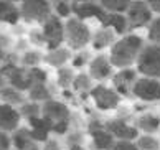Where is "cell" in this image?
I'll return each mask as SVG.
<instances>
[{
    "label": "cell",
    "instance_id": "1",
    "mask_svg": "<svg viewBox=\"0 0 160 150\" xmlns=\"http://www.w3.org/2000/svg\"><path fill=\"white\" fill-rule=\"evenodd\" d=\"M142 48H144V41L137 35H127V37L121 38L116 41L111 48L109 59L112 66H117L121 69H127L135 59L139 58Z\"/></svg>",
    "mask_w": 160,
    "mask_h": 150
},
{
    "label": "cell",
    "instance_id": "2",
    "mask_svg": "<svg viewBox=\"0 0 160 150\" xmlns=\"http://www.w3.org/2000/svg\"><path fill=\"white\" fill-rule=\"evenodd\" d=\"M41 114H43L41 117L50 127V130L56 132V134H64L69 127V111L63 102L51 99L46 101L41 107Z\"/></svg>",
    "mask_w": 160,
    "mask_h": 150
},
{
    "label": "cell",
    "instance_id": "3",
    "mask_svg": "<svg viewBox=\"0 0 160 150\" xmlns=\"http://www.w3.org/2000/svg\"><path fill=\"white\" fill-rule=\"evenodd\" d=\"M137 69L145 78H160V46L147 45L137 58Z\"/></svg>",
    "mask_w": 160,
    "mask_h": 150
},
{
    "label": "cell",
    "instance_id": "4",
    "mask_svg": "<svg viewBox=\"0 0 160 150\" xmlns=\"http://www.w3.org/2000/svg\"><path fill=\"white\" fill-rule=\"evenodd\" d=\"M64 40L68 41V45L73 50H81L91 40L89 28L79 18H69L64 23Z\"/></svg>",
    "mask_w": 160,
    "mask_h": 150
},
{
    "label": "cell",
    "instance_id": "5",
    "mask_svg": "<svg viewBox=\"0 0 160 150\" xmlns=\"http://www.w3.org/2000/svg\"><path fill=\"white\" fill-rule=\"evenodd\" d=\"M3 76L7 78V81L10 82L12 88H15L17 91H30L33 88V81L30 76V69L25 68H17L15 64H5L2 68Z\"/></svg>",
    "mask_w": 160,
    "mask_h": 150
},
{
    "label": "cell",
    "instance_id": "6",
    "mask_svg": "<svg viewBox=\"0 0 160 150\" xmlns=\"http://www.w3.org/2000/svg\"><path fill=\"white\" fill-rule=\"evenodd\" d=\"M20 13L27 22L35 20L45 23L51 17V5L45 0H28V2H22Z\"/></svg>",
    "mask_w": 160,
    "mask_h": 150
},
{
    "label": "cell",
    "instance_id": "7",
    "mask_svg": "<svg viewBox=\"0 0 160 150\" xmlns=\"http://www.w3.org/2000/svg\"><path fill=\"white\" fill-rule=\"evenodd\" d=\"M43 37H45V43L48 45L50 51L60 48V45L64 40V25L58 17H50L48 20L43 23Z\"/></svg>",
    "mask_w": 160,
    "mask_h": 150
},
{
    "label": "cell",
    "instance_id": "8",
    "mask_svg": "<svg viewBox=\"0 0 160 150\" xmlns=\"http://www.w3.org/2000/svg\"><path fill=\"white\" fill-rule=\"evenodd\" d=\"M152 22V10L149 3L145 2H130V7L127 10V23L129 28H140Z\"/></svg>",
    "mask_w": 160,
    "mask_h": 150
},
{
    "label": "cell",
    "instance_id": "9",
    "mask_svg": "<svg viewBox=\"0 0 160 150\" xmlns=\"http://www.w3.org/2000/svg\"><path fill=\"white\" fill-rule=\"evenodd\" d=\"M132 94L142 101H158L160 99V81L153 78H140L135 81Z\"/></svg>",
    "mask_w": 160,
    "mask_h": 150
},
{
    "label": "cell",
    "instance_id": "10",
    "mask_svg": "<svg viewBox=\"0 0 160 150\" xmlns=\"http://www.w3.org/2000/svg\"><path fill=\"white\" fill-rule=\"evenodd\" d=\"M88 129L92 137V147L96 150H111V147L116 143L112 134L106 129V124H101L99 121H91Z\"/></svg>",
    "mask_w": 160,
    "mask_h": 150
},
{
    "label": "cell",
    "instance_id": "11",
    "mask_svg": "<svg viewBox=\"0 0 160 150\" xmlns=\"http://www.w3.org/2000/svg\"><path fill=\"white\" fill-rule=\"evenodd\" d=\"M91 98L94 99V102H96V106L101 111L116 109L117 104H119V94H117L114 89H111L108 86H102V84H99V86L91 89Z\"/></svg>",
    "mask_w": 160,
    "mask_h": 150
},
{
    "label": "cell",
    "instance_id": "12",
    "mask_svg": "<svg viewBox=\"0 0 160 150\" xmlns=\"http://www.w3.org/2000/svg\"><path fill=\"white\" fill-rule=\"evenodd\" d=\"M137 81V73L134 69H121L119 73H116L112 76V84L116 88V92L117 94H122V96H129L132 94V88Z\"/></svg>",
    "mask_w": 160,
    "mask_h": 150
},
{
    "label": "cell",
    "instance_id": "13",
    "mask_svg": "<svg viewBox=\"0 0 160 150\" xmlns=\"http://www.w3.org/2000/svg\"><path fill=\"white\" fill-rule=\"evenodd\" d=\"M73 12L79 20L84 18H98L101 20L106 13V10L99 5V2H71Z\"/></svg>",
    "mask_w": 160,
    "mask_h": 150
},
{
    "label": "cell",
    "instance_id": "14",
    "mask_svg": "<svg viewBox=\"0 0 160 150\" xmlns=\"http://www.w3.org/2000/svg\"><path fill=\"white\" fill-rule=\"evenodd\" d=\"M106 129H108L112 137H117L119 140H126V142H130L134 139H139V132L135 127L129 125L127 122L121 121V119H116V121H109L106 124Z\"/></svg>",
    "mask_w": 160,
    "mask_h": 150
},
{
    "label": "cell",
    "instance_id": "15",
    "mask_svg": "<svg viewBox=\"0 0 160 150\" xmlns=\"http://www.w3.org/2000/svg\"><path fill=\"white\" fill-rule=\"evenodd\" d=\"M18 122H20V112L13 106L0 104V130L2 132L17 130Z\"/></svg>",
    "mask_w": 160,
    "mask_h": 150
},
{
    "label": "cell",
    "instance_id": "16",
    "mask_svg": "<svg viewBox=\"0 0 160 150\" xmlns=\"http://www.w3.org/2000/svg\"><path fill=\"white\" fill-rule=\"evenodd\" d=\"M111 74H112V63L108 56L99 55L91 61V64H89V76L91 78H94L98 81H102V79H108Z\"/></svg>",
    "mask_w": 160,
    "mask_h": 150
},
{
    "label": "cell",
    "instance_id": "17",
    "mask_svg": "<svg viewBox=\"0 0 160 150\" xmlns=\"http://www.w3.org/2000/svg\"><path fill=\"white\" fill-rule=\"evenodd\" d=\"M101 23H102L104 28H109L112 27L114 28L116 33H126L127 28H129V23H127V17H124L122 13H109V12H106L104 17L99 20Z\"/></svg>",
    "mask_w": 160,
    "mask_h": 150
},
{
    "label": "cell",
    "instance_id": "18",
    "mask_svg": "<svg viewBox=\"0 0 160 150\" xmlns=\"http://www.w3.org/2000/svg\"><path fill=\"white\" fill-rule=\"evenodd\" d=\"M13 143L17 150H38L37 142L32 139L30 129L27 127H18L13 134Z\"/></svg>",
    "mask_w": 160,
    "mask_h": 150
},
{
    "label": "cell",
    "instance_id": "19",
    "mask_svg": "<svg viewBox=\"0 0 160 150\" xmlns=\"http://www.w3.org/2000/svg\"><path fill=\"white\" fill-rule=\"evenodd\" d=\"M30 124V134H32V139L35 142H46L48 140V132L50 127L46 125V122L43 121V117H35L28 121Z\"/></svg>",
    "mask_w": 160,
    "mask_h": 150
},
{
    "label": "cell",
    "instance_id": "20",
    "mask_svg": "<svg viewBox=\"0 0 160 150\" xmlns=\"http://www.w3.org/2000/svg\"><path fill=\"white\" fill-rule=\"evenodd\" d=\"M114 30L111 28H102L99 30V32L94 33L92 37V46L96 48V50H102L106 48L108 45H112V41H114Z\"/></svg>",
    "mask_w": 160,
    "mask_h": 150
},
{
    "label": "cell",
    "instance_id": "21",
    "mask_svg": "<svg viewBox=\"0 0 160 150\" xmlns=\"http://www.w3.org/2000/svg\"><path fill=\"white\" fill-rule=\"evenodd\" d=\"M137 127L144 130L147 135L153 134V132H157L158 127H160V117L153 116V114H144V116L139 117Z\"/></svg>",
    "mask_w": 160,
    "mask_h": 150
},
{
    "label": "cell",
    "instance_id": "22",
    "mask_svg": "<svg viewBox=\"0 0 160 150\" xmlns=\"http://www.w3.org/2000/svg\"><path fill=\"white\" fill-rule=\"evenodd\" d=\"M0 20L7 23H17L18 20V10L8 0H0Z\"/></svg>",
    "mask_w": 160,
    "mask_h": 150
},
{
    "label": "cell",
    "instance_id": "23",
    "mask_svg": "<svg viewBox=\"0 0 160 150\" xmlns=\"http://www.w3.org/2000/svg\"><path fill=\"white\" fill-rule=\"evenodd\" d=\"M68 58H69L68 48H56V50H51L48 55H46V63L55 66V68H61V66L68 61Z\"/></svg>",
    "mask_w": 160,
    "mask_h": 150
},
{
    "label": "cell",
    "instance_id": "24",
    "mask_svg": "<svg viewBox=\"0 0 160 150\" xmlns=\"http://www.w3.org/2000/svg\"><path fill=\"white\" fill-rule=\"evenodd\" d=\"M0 98L5 104L8 106H17V104H23V94L20 91H17L15 88L7 86L0 89Z\"/></svg>",
    "mask_w": 160,
    "mask_h": 150
},
{
    "label": "cell",
    "instance_id": "25",
    "mask_svg": "<svg viewBox=\"0 0 160 150\" xmlns=\"http://www.w3.org/2000/svg\"><path fill=\"white\" fill-rule=\"evenodd\" d=\"M99 5L109 13H122V12L129 10L130 2L127 0H102V2H99Z\"/></svg>",
    "mask_w": 160,
    "mask_h": 150
},
{
    "label": "cell",
    "instance_id": "26",
    "mask_svg": "<svg viewBox=\"0 0 160 150\" xmlns=\"http://www.w3.org/2000/svg\"><path fill=\"white\" fill-rule=\"evenodd\" d=\"M28 94H30V99L32 101H50L51 98V92H50V89L46 88L45 84H37V86H33L30 91H28Z\"/></svg>",
    "mask_w": 160,
    "mask_h": 150
},
{
    "label": "cell",
    "instance_id": "27",
    "mask_svg": "<svg viewBox=\"0 0 160 150\" xmlns=\"http://www.w3.org/2000/svg\"><path fill=\"white\" fill-rule=\"evenodd\" d=\"M40 112H41V106L37 102H25L20 107V116H23L27 121L35 119V117H41Z\"/></svg>",
    "mask_w": 160,
    "mask_h": 150
},
{
    "label": "cell",
    "instance_id": "28",
    "mask_svg": "<svg viewBox=\"0 0 160 150\" xmlns=\"http://www.w3.org/2000/svg\"><path fill=\"white\" fill-rule=\"evenodd\" d=\"M74 73L71 68H60V71H58V84H60L61 88H68L74 82Z\"/></svg>",
    "mask_w": 160,
    "mask_h": 150
},
{
    "label": "cell",
    "instance_id": "29",
    "mask_svg": "<svg viewBox=\"0 0 160 150\" xmlns=\"http://www.w3.org/2000/svg\"><path fill=\"white\" fill-rule=\"evenodd\" d=\"M73 88H74V91H78V92H86L88 89H91V76L84 74V73L78 74L74 78Z\"/></svg>",
    "mask_w": 160,
    "mask_h": 150
},
{
    "label": "cell",
    "instance_id": "30",
    "mask_svg": "<svg viewBox=\"0 0 160 150\" xmlns=\"http://www.w3.org/2000/svg\"><path fill=\"white\" fill-rule=\"evenodd\" d=\"M158 142L150 135H142L137 139V148L139 150H158Z\"/></svg>",
    "mask_w": 160,
    "mask_h": 150
},
{
    "label": "cell",
    "instance_id": "31",
    "mask_svg": "<svg viewBox=\"0 0 160 150\" xmlns=\"http://www.w3.org/2000/svg\"><path fill=\"white\" fill-rule=\"evenodd\" d=\"M149 38L153 41V45L160 46V17L155 20H152L150 28H149Z\"/></svg>",
    "mask_w": 160,
    "mask_h": 150
},
{
    "label": "cell",
    "instance_id": "32",
    "mask_svg": "<svg viewBox=\"0 0 160 150\" xmlns=\"http://www.w3.org/2000/svg\"><path fill=\"white\" fill-rule=\"evenodd\" d=\"M40 59H41V56H40L38 51H27L25 55H23V58H22V63L25 66H30V68H37Z\"/></svg>",
    "mask_w": 160,
    "mask_h": 150
},
{
    "label": "cell",
    "instance_id": "33",
    "mask_svg": "<svg viewBox=\"0 0 160 150\" xmlns=\"http://www.w3.org/2000/svg\"><path fill=\"white\" fill-rule=\"evenodd\" d=\"M30 76H32L33 86L45 84V81H46V73L43 69H40V68H30Z\"/></svg>",
    "mask_w": 160,
    "mask_h": 150
},
{
    "label": "cell",
    "instance_id": "34",
    "mask_svg": "<svg viewBox=\"0 0 160 150\" xmlns=\"http://www.w3.org/2000/svg\"><path fill=\"white\" fill-rule=\"evenodd\" d=\"M55 10H56V13L58 17H63V18H66V17H69V13L73 12V7H71V3L69 2H56L55 3Z\"/></svg>",
    "mask_w": 160,
    "mask_h": 150
},
{
    "label": "cell",
    "instance_id": "35",
    "mask_svg": "<svg viewBox=\"0 0 160 150\" xmlns=\"http://www.w3.org/2000/svg\"><path fill=\"white\" fill-rule=\"evenodd\" d=\"M81 142H82V135H81V132H74V134H69L68 135V147L69 148H73V147H79L81 145Z\"/></svg>",
    "mask_w": 160,
    "mask_h": 150
},
{
    "label": "cell",
    "instance_id": "36",
    "mask_svg": "<svg viewBox=\"0 0 160 150\" xmlns=\"http://www.w3.org/2000/svg\"><path fill=\"white\" fill-rule=\"evenodd\" d=\"M111 150H139V148H137V145H134L132 142L121 140V142H116L114 145L111 147Z\"/></svg>",
    "mask_w": 160,
    "mask_h": 150
},
{
    "label": "cell",
    "instance_id": "37",
    "mask_svg": "<svg viewBox=\"0 0 160 150\" xmlns=\"http://www.w3.org/2000/svg\"><path fill=\"white\" fill-rule=\"evenodd\" d=\"M88 61V53L82 51V53H78L74 58H73V66H76V68H81V66H84Z\"/></svg>",
    "mask_w": 160,
    "mask_h": 150
},
{
    "label": "cell",
    "instance_id": "38",
    "mask_svg": "<svg viewBox=\"0 0 160 150\" xmlns=\"http://www.w3.org/2000/svg\"><path fill=\"white\" fill-rule=\"evenodd\" d=\"M30 40L33 43L37 45H43L45 43V37H43V32H38V30H35V32L30 33Z\"/></svg>",
    "mask_w": 160,
    "mask_h": 150
},
{
    "label": "cell",
    "instance_id": "39",
    "mask_svg": "<svg viewBox=\"0 0 160 150\" xmlns=\"http://www.w3.org/2000/svg\"><path fill=\"white\" fill-rule=\"evenodd\" d=\"M8 148H10V137L0 130V150H8Z\"/></svg>",
    "mask_w": 160,
    "mask_h": 150
},
{
    "label": "cell",
    "instance_id": "40",
    "mask_svg": "<svg viewBox=\"0 0 160 150\" xmlns=\"http://www.w3.org/2000/svg\"><path fill=\"white\" fill-rule=\"evenodd\" d=\"M43 150H60V143L56 140H46Z\"/></svg>",
    "mask_w": 160,
    "mask_h": 150
},
{
    "label": "cell",
    "instance_id": "41",
    "mask_svg": "<svg viewBox=\"0 0 160 150\" xmlns=\"http://www.w3.org/2000/svg\"><path fill=\"white\" fill-rule=\"evenodd\" d=\"M149 7H150L152 12L160 13V0H150V2H149Z\"/></svg>",
    "mask_w": 160,
    "mask_h": 150
},
{
    "label": "cell",
    "instance_id": "42",
    "mask_svg": "<svg viewBox=\"0 0 160 150\" xmlns=\"http://www.w3.org/2000/svg\"><path fill=\"white\" fill-rule=\"evenodd\" d=\"M2 84H3V73H2V69H0V89L3 88Z\"/></svg>",
    "mask_w": 160,
    "mask_h": 150
},
{
    "label": "cell",
    "instance_id": "43",
    "mask_svg": "<svg viewBox=\"0 0 160 150\" xmlns=\"http://www.w3.org/2000/svg\"><path fill=\"white\" fill-rule=\"evenodd\" d=\"M71 150H84V148H82V147L79 145V147H73V148H71Z\"/></svg>",
    "mask_w": 160,
    "mask_h": 150
},
{
    "label": "cell",
    "instance_id": "44",
    "mask_svg": "<svg viewBox=\"0 0 160 150\" xmlns=\"http://www.w3.org/2000/svg\"><path fill=\"white\" fill-rule=\"evenodd\" d=\"M2 58H3V51H2V48H0V61H2Z\"/></svg>",
    "mask_w": 160,
    "mask_h": 150
}]
</instances>
